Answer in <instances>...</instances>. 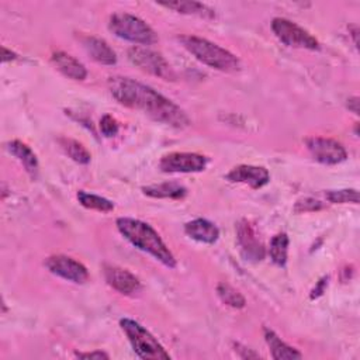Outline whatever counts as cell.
I'll return each mask as SVG.
<instances>
[{
    "label": "cell",
    "mask_w": 360,
    "mask_h": 360,
    "mask_svg": "<svg viewBox=\"0 0 360 360\" xmlns=\"http://www.w3.org/2000/svg\"><path fill=\"white\" fill-rule=\"evenodd\" d=\"M108 89L121 105L139 110L158 122L179 129L190 125L188 115L176 103L143 83L114 76L108 79Z\"/></svg>",
    "instance_id": "6da1fadb"
},
{
    "label": "cell",
    "mask_w": 360,
    "mask_h": 360,
    "mask_svg": "<svg viewBox=\"0 0 360 360\" xmlns=\"http://www.w3.org/2000/svg\"><path fill=\"white\" fill-rule=\"evenodd\" d=\"M120 233L135 248L149 253L169 269L176 267V259L160 235L146 222L135 218L121 217L115 221Z\"/></svg>",
    "instance_id": "7a4b0ae2"
},
{
    "label": "cell",
    "mask_w": 360,
    "mask_h": 360,
    "mask_svg": "<svg viewBox=\"0 0 360 360\" xmlns=\"http://www.w3.org/2000/svg\"><path fill=\"white\" fill-rule=\"evenodd\" d=\"M179 41L197 60L212 69L221 72H236L240 69V62L232 52L205 38L181 35Z\"/></svg>",
    "instance_id": "3957f363"
},
{
    "label": "cell",
    "mask_w": 360,
    "mask_h": 360,
    "mask_svg": "<svg viewBox=\"0 0 360 360\" xmlns=\"http://www.w3.org/2000/svg\"><path fill=\"white\" fill-rule=\"evenodd\" d=\"M120 326L125 333L128 342L131 343L134 352L141 359L148 360H169L170 354L165 350V347L158 342V339L145 329L139 322L122 318L120 319Z\"/></svg>",
    "instance_id": "277c9868"
},
{
    "label": "cell",
    "mask_w": 360,
    "mask_h": 360,
    "mask_svg": "<svg viewBox=\"0 0 360 360\" xmlns=\"http://www.w3.org/2000/svg\"><path fill=\"white\" fill-rule=\"evenodd\" d=\"M108 30L118 38L141 45H152L158 41L153 28L142 18L128 13H114L108 20Z\"/></svg>",
    "instance_id": "5b68a950"
},
{
    "label": "cell",
    "mask_w": 360,
    "mask_h": 360,
    "mask_svg": "<svg viewBox=\"0 0 360 360\" xmlns=\"http://www.w3.org/2000/svg\"><path fill=\"white\" fill-rule=\"evenodd\" d=\"M271 30L274 35L287 46L302 48L309 51L319 49V42L314 35H311L307 30H304L302 27H300L298 24L287 18H281V17L273 18Z\"/></svg>",
    "instance_id": "8992f818"
},
{
    "label": "cell",
    "mask_w": 360,
    "mask_h": 360,
    "mask_svg": "<svg viewBox=\"0 0 360 360\" xmlns=\"http://www.w3.org/2000/svg\"><path fill=\"white\" fill-rule=\"evenodd\" d=\"M128 59L136 68H139L141 70H143L149 75L159 76V77L166 79V80H169V77L172 76L170 66H169L167 60L163 58V55L160 52L152 51L146 46H132V48H129L128 49Z\"/></svg>",
    "instance_id": "52a82bcc"
},
{
    "label": "cell",
    "mask_w": 360,
    "mask_h": 360,
    "mask_svg": "<svg viewBox=\"0 0 360 360\" xmlns=\"http://www.w3.org/2000/svg\"><path fill=\"white\" fill-rule=\"evenodd\" d=\"M305 145L312 158L323 165H338L347 158L345 146L332 138L311 136L305 139Z\"/></svg>",
    "instance_id": "ba28073f"
},
{
    "label": "cell",
    "mask_w": 360,
    "mask_h": 360,
    "mask_svg": "<svg viewBox=\"0 0 360 360\" xmlns=\"http://www.w3.org/2000/svg\"><path fill=\"white\" fill-rule=\"evenodd\" d=\"M208 159L200 153L173 152L165 155L159 162V169L165 173H197L202 172Z\"/></svg>",
    "instance_id": "9c48e42d"
},
{
    "label": "cell",
    "mask_w": 360,
    "mask_h": 360,
    "mask_svg": "<svg viewBox=\"0 0 360 360\" xmlns=\"http://www.w3.org/2000/svg\"><path fill=\"white\" fill-rule=\"evenodd\" d=\"M45 267L55 276L72 281L75 284H83L89 280L87 269L73 257L65 255H53L45 260Z\"/></svg>",
    "instance_id": "30bf717a"
},
{
    "label": "cell",
    "mask_w": 360,
    "mask_h": 360,
    "mask_svg": "<svg viewBox=\"0 0 360 360\" xmlns=\"http://www.w3.org/2000/svg\"><path fill=\"white\" fill-rule=\"evenodd\" d=\"M238 243L240 246V252L246 260L260 262L264 259L266 249L260 242L253 225L248 219H242L236 225Z\"/></svg>",
    "instance_id": "8fae6325"
},
{
    "label": "cell",
    "mask_w": 360,
    "mask_h": 360,
    "mask_svg": "<svg viewBox=\"0 0 360 360\" xmlns=\"http://www.w3.org/2000/svg\"><path fill=\"white\" fill-rule=\"evenodd\" d=\"M104 277L110 287L117 290L118 292L124 295H132L141 290V281L139 278L128 271L127 269L105 264L104 266Z\"/></svg>",
    "instance_id": "7c38bea8"
},
{
    "label": "cell",
    "mask_w": 360,
    "mask_h": 360,
    "mask_svg": "<svg viewBox=\"0 0 360 360\" xmlns=\"http://www.w3.org/2000/svg\"><path fill=\"white\" fill-rule=\"evenodd\" d=\"M226 180L232 183H243L252 188H260L269 183L270 174L263 166L239 165L226 174Z\"/></svg>",
    "instance_id": "4fadbf2b"
},
{
    "label": "cell",
    "mask_w": 360,
    "mask_h": 360,
    "mask_svg": "<svg viewBox=\"0 0 360 360\" xmlns=\"http://www.w3.org/2000/svg\"><path fill=\"white\" fill-rule=\"evenodd\" d=\"M51 60L53 66L66 77L72 80H84L87 77V69L82 62H79L75 56L63 52L56 51L52 53Z\"/></svg>",
    "instance_id": "5bb4252c"
},
{
    "label": "cell",
    "mask_w": 360,
    "mask_h": 360,
    "mask_svg": "<svg viewBox=\"0 0 360 360\" xmlns=\"http://www.w3.org/2000/svg\"><path fill=\"white\" fill-rule=\"evenodd\" d=\"M184 232L194 240L201 243H215L219 238V229L218 226L204 218H197L193 221H188L184 225Z\"/></svg>",
    "instance_id": "9a60e30c"
},
{
    "label": "cell",
    "mask_w": 360,
    "mask_h": 360,
    "mask_svg": "<svg viewBox=\"0 0 360 360\" xmlns=\"http://www.w3.org/2000/svg\"><path fill=\"white\" fill-rule=\"evenodd\" d=\"M83 48L90 55V58L101 65H115L117 55L114 49L101 38L97 37H83Z\"/></svg>",
    "instance_id": "2e32d148"
},
{
    "label": "cell",
    "mask_w": 360,
    "mask_h": 360,
    "mask_svg": "<svg viewBox=\"0 0 360 360\" xmlns=\"http://www.w3.org/2000/svg\"><path fill=\"white\" fill-rule=\"evenodd\" d=\"M264 340L270 349L271 357L276 360H295V359H301L302 354L294 349L292 346L287 345L285 342H283L280 339V336L269 328H264Z\"/></svg>",
    "instance_id": "e0dca14e"
},
{
    "label": "cell",
    "mask_w": 360,
    "mask_h": 360,
    "mask_svg": "<svg viewBox=\"0 0 360 360\" xmlns=\"http://www.w3.org/2000/svg\"><path fill=\"white\" fill-rule=\"evenodd\" d=\"M6 149L22 163L24 169L27 170V173L31 177L37 176V173H38V159H37V155L32 152V149L28 145H25L21 141L14 139V141H10V142L6 143Z\"/></svg>",
    "instance_id": "ac0fdd59"
},
{
    "label": "cell",
    "mask_w": 360,
    "mask_h": 360,
    "mask_svg": "<svg viewBox=\"0 0 360 360\" xmlns=\"http://www.w3.org/2000/svg\"><path fill=\"white\" fill-rule=\"evenodd\" d=\"M142 191L145 195L152 198H172V200H180L187 194V188L174 181H165L159 184L143 186Z\"/></svg>",
    "instance_id": "d6986e66"
},
{
    "label": "cell",
    "mask_w": 360,
    "mask_h": 360,
    "mask_svg": "<svg viewBox=\"0 0 360 360\" xmlns=\"http://www.w3.org/2000/svg\"><path fill=\"white\" fill-rule=\"evenodd\" d=\"M160 6L174 10L181 14H191L204 18H212L215 15L214 10L200 1H190V0H176V1H160Z\"/></svg>",
    "instance_id": "ffe728a7"
},
{
    "label": "cell",
    "mask_w": 360,
    "mask_h": 360,
    "mask_svg": "<svg viewBox=\"0 0 360 360\" xmlns=\"http://www.w3.org/2000/svg\"><path fill=\"white\" fill-rule=\"evenodd\" d=\"M288 243H290V239H288L287 233H284V232H280L271 238L270 246H269V255H270L271 262L276 266H280V267L285 266Z\"/></svg>",
    "instance_id": "44dd1931"
},
{
    "label": "cell",
    "mask_w": 360,
    "mask_h": 360,
    "mask_svg": "<svg viewBox=\"0 0 360 360\" xmlns=\"http://www.w3.org/2000/svg\"><path fill=\"white\" fill-rule=\"evenodd\" d=\"M59 143H60L62 149L65 150V153L76 163L87 165L90 162V159H91L90 152L80 142L70 139V138H60Z\"/></svg>",
    "instance_id": "7402d4cb"
},
{
    "label": "cell",
    "mask_w": 360,
    "mask_h": 360,
    "mask_svg": "<svg viewBox=\"0 0 360 360\" xmlns=\"http://www.w3.org/2000/svg\"><path fill=\"white\" fill-rule=\"evenodd\" d=\"M77 200L84 208H89V210H96L100 212H110L114 210V204L110 200L97 194L83 191V190L77 191Z\"/></svg>",
    "instance_id": "603a6c76"
},
{
    "label": "cell",
    "mask_w": 360,
    "mask_h": 360,
    "mask_svg": "<svg viewBox=\"0 0 360 360\" xmlns=\"http://www.w3.org/2000/svg\"><path fill=\"white\" fill-rule=\"evenodd\" d=\"M217 294H218L219 300L231 308L240 309L246 305L245 297L238 290H235L232 285H229L226 283H219L217 285Z\"/></svg>",
    "instance_id": "cb8c5ba5"
},
{
    "label": "cell",
    "mask_w": 360,
    "mask_h": 360,
    "mask_svg": "<svg viewBox=\"0 0 360 360\" xmlns=\"http://www.w3.org/2000/svg\"><path fill=\"white\" fill-rule=\"evenodd\" d=\"M326 200L333 204H357L359 191L356 188H342V190H329L326 191Z\"/></svg>",
    "instance_id": "d4e9b609"
},
{
    "label": "cell",
    "mask_w": 360,
    "mask_h": 360,
    "mask_svg": "<svg viewBox=\"0 0 360 360\" xmlns=\"http://www.w3.org/2000/svg\"><path fill=\"white\" fill-rule=\"evenodd\" d=\"M118 122L114 117H111L110 114H105L101 117L100 120V131L104 136L107 138H111V136H115L118 134Z\"/></svg>",
    "instance_id": "484cf974"
},
{
    "label": "cell",
    "mask_w": 360,
    "mask_h": 360,
    "mask_svg": "<svg viewBox=\"0 0 360 360\" xmlns=\"http://www.w3.org/2000/svg\"><path fill=\"white\" fill-rule=\"evenodd\" d=\"M322 207H323V205H322L318 200L305 198V200L297 202L295 211H297V212H302V211H316V210H321Z\"/></svg>",
    "instance_id": "4316f807"
},
{
    "label": "cell",
    "mask_w": 360,
    "mask_h": 360,
    "mask_svg": "<svg viewBox=\"0 0 360 360\" xmlns=\"http://www.w3.org/2000/svg\"><path fill=\"white\" fill-rule=\"evenodd\" d=\"M75 356L76 357H79V359H94V360H101V359H104V360H107V359H110V356L105 353V352H101V350H94V352H87V353H75Z\"/></svg>",
    "instance_id": "83f0119b"
},
{
    "label": "cell",
    "mask_w": 360,
    "mask_h": 360,
    "mask_svg": "<svg viewBox=\"0 0 360 360\" xmlns=\"http://www.w3.org/2000/svg\"><path fill=\"white\" fill-rule=\"evenodd\" d=\"M326 284H328V277H322V278L318 281V284L314 287V290L311 291V298L314 300V298H318L319 295H322V292H323Z\"/></svg>",
    "instance_id": "f1b7e54d"
},
{
    "label": "cell",
    "mask_w": 360,
    "mask_h": 360,
    "mask_svg": "<svg viewBox=\"0 0 360 360\" xmlns=\"http://www.w3.org/2000/svg\"><path fill=\"white\" fill-rule=\"evenodd\" d=\"M239 346V345H238ZM240 347V346H239ZM235 352H238V354L242 357V359H257L259 354L255 353L252 349H248V347H240V349H235Z\"/></svg>",
    "instance_id": "f546056e"
},
{
    "label": "cell",
    "mask_w": 360,
    "mask_h": 360,
    "mask_svg": "<svg viewBox=\"0 0 360 360\" xmlns=\"http://www.w3.org/2000/svg\"><path fill=\"white\" fill-rule=\"evenodd\" d=\"M1 52H3V55H1V62H3V63L8 62V60H14V59H17V53H14L13 51L7 49L6 46H3V48H1Z\"/></svg>",
    "instance_id": "4dcf8cb0"
},
{
    "label": "cell",
    "mask_w": 360,
    "mask_h": 360,
    "mask_svg": "<svg viewBox=\"0 0 360 360\" xmlns=\"http://www.w3.org/2000/svg\"><path fill=\"white\" fill-rule=\"evenodd\" d=\"M347 108L354 112V114H359V97L354 96V97H350L347 100Z\"/></svg>",
    "instance_id": "1f68e13d"
},
{
    "label": "cell",
    "mask_w": 360,
    "mask_h": 360,
    "mask_svg": "<svg viewBox=\"0 0 360 360\" xmlns=\"http://www.w3.org/2000/svg\"><path fill=\"white\" fill-rule=\"evenodd\" d=\"M349 30L352 31V37H353V42H354V45L357 46V35H359V28L356 27V25H352V27H349Z\"/></svg>",
    "instance_id": "d6a6232c"
}]
</instances>
